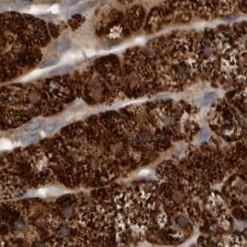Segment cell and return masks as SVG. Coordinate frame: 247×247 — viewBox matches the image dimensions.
Listing matches in <instances>:
<instances>
[{
    "instance_id": "1",
    "label": "cell",
    "mask_w": 247,
    "mask_h": 247,
    "mask_svg": "<svg viewBox=\"0 0 247 247\" xmlns=\"http://www.w3.org/2000/svg\"><path fill=\"white\" fill-rule=\"evenodd\" d=\"M42 124V121L40 120H35V121H32L28 123H26L25 125L22 126L21 128V132H26V133H31V132H35V131H37L40 126Z\"/></svg>"
},
{
    "instance_id": "2",
    "label": "cell",
    "mask_w": 247,
    "mask_h": 247,
    "mask_svg": "<svg viewBox=\"0 0 247 247\" xmlns=\"http://www.w3.org/2000/svg\"><path fill=\"white\" fill-rule=\"evenodd\" d=\"M40 139V134L39 133H35V132H31L23 137L20 138V142L24 145H28V144H32L35 143L36 142Z\"/></svg>"
},
{
    "instance_id": "3",
    "label": "cell",
    "mask_w": 247,
    "mask_h": 247,
    "mask_svg": "<svg viewBox=\"0 0 247 247\" xmlns=\"http://www.w3.org/2000/svg\"><path fill=\"white\" fill-rule=\"evenodd\" d=\"M62 124V121L60 120H56L53 121H50L49 123H47L46 125L45 129H44V132L46 133V134H49V133H52L53 132H55L56 130H57Z\"/></svg>"
},
{
    "instance_id": "4",
    "label": "cell",
    "mask_w": 247,
    "mask_h": 247,
    "mask_svg": "<svg viewBox=\"0 0 247 247\" xmlns=\"http://www.w3.org/2000/svg\"><path fill=\"white\" fill-rule=\"evenodd\" d=\"M26 6H28V2L23 1V0H19V1H12L8 5V8H9L10 9H19L22 8H25Z\"/></svg>"
},
{
    "instance_id": "5",
    "label": "cell",
    "mask_w": 247,
    "mask_h": 247,
    "mask_svg": "<svg viewBox=\"0 0 247 247\" xmlns=\"http://www.w3.org/2000/svg\"><path fill=\"white\" fill-rule=\"evenodd\" d=\"M70 46H71V43L70 41L68 40H62L60 41L58 44H57V46H56V50L58 53H64L66 52L69 48H70Z\"/></svg>"
},
{
    "instance_id": "6",
    "label": "cell",
    "mask_w": 247,
    "mask_h": 247,
    "mask_svg": "<svg viewBox=\"0 0 247 247\" xmlns=\"http://www.w3.org/2000/svg\"><path fill=\"white\" fill-rule=\"evenodd\" d=\"M11 148H12V142L9 140L4 139V138L0 139V151H6Z\"/></svg>"
},
{
    "instance_id": "7",
    "label": "cell",
    "mask_w": 247,
    "mask_h": 247,
    "mask_svg": "<svg viewBox=\"0 0 247 247\" xmlns=\"http://www.w3.org/2000/svg\"><path fill=\"white\" fill-rule=\"evenodd\" d=\"M216 96H217V94H216V93H214V92H209V93L206 94L203 96V98H202V103L207 105V104H209L210 102H212V101L215 99Z\"/></svg>"
},
{
    "instance_id": "8",
    "label": "cell",
    "mask_w": 247,
    "mask_h": 247,
    "mask_svg": "<svg viewBox=\"0 0 247 247\" xmlns=\"http://www.w3.org/2000/svg\"><path fill=\"white\" fill-rule=\"evenodd\" d=\"M57 62H58V59H57L56 57H55V56H52V57H49V58L46 59V60L43 62V64L41 65V67L44 68V67H50V66H54V65H56Z\"/></svg>"
},
{
    "instance_id": "9",
    "label": "cell",
    "mask_w": 247,
    "mask_h": 247,
    "mask_svg": "<svg viewBox=\"0 0 247 247\" xmlns=\"http://www.w3.org/2000/svg\"><path fill=\"white\" fill-rule=\"evenodd\" d=\"M71 69V66H61V67L56 68V69H55L54 71H51V74H53V75L63 74V73H65V72H68Z\"/></svg>"
},
{
    "instance_id": "10",
    "label": "cell",
    "mask_w": 247,
    "mask_h": 247,
    "mask_svg": "<svg viewBox=\"0 0 247 247\" xmlns=\"http://www.w3.org/2000/svg\"><path fill=\"white\" fill-rule=\"evenodd\" d=\"M83 1H84V0H66L65 3H64V6L69 8V7H72L74 5H77V4H79V3H81Z\"/></svg>"
}]
</instances>
